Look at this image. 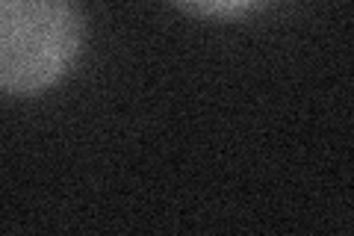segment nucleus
Segmentation results:
<instances>
[{
	"label": "nucleus",
	"mask_w": 354,
	"mask_h": 236,
	"mask_svg": "<svg viewBox=\"0 0 354 236\" xmlns=\"http://www.w3.org/2000/svg\"><path fill=\"white\" fill-rule=\"evenodd\" d=\"M86 18L77 0H0V95L53 89L83 53Z\"/></svg>",
	"instance_id": "f257e3e1"
},
{
	"label": "nucleus",
	"mask_w": 354,
	"mask_h": 236,
	"mask_svg": "<svg viewBox=\"0 0 354 236\" xmlns=\"http://www.w3.org/2000/svg\"><path fill=\"white\" fill-rule=\"evenodd\" d=\"M171 3L195 18H239L263 0H171Z\"/></svg>",
	"instance_id": "f03ea898"
}]
</instances>
